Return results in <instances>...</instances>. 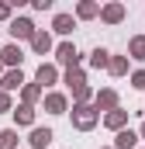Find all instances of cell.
Listing matches in <instances>:
<instances>
[{"label": "cell", "mask_w": 145, "mask_h": 149, "mask_svg": "<svg viewBox=\"0 0 145 149\" xmlns=\"http://www.w3.org/2000/svg\"><path fill=\"white\" fill-rule=\"evenodd\" d=\"M28 31H31L28 21H14V35H28Z\"/></svg>", "instance_id": "1"}]
</instances>
